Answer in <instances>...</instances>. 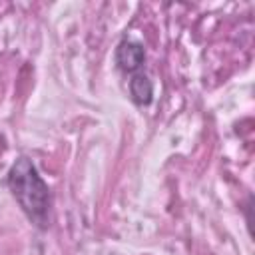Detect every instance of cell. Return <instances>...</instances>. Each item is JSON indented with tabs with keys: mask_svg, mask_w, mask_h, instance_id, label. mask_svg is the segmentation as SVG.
Returning <instances> with one entry per match:
<instances>
[{
	"mask_svg": "<svg viewBox=\"0 0 255 255\" xmlns=\"http://www.w3.org/2000/svg\"><path fill=\"white\" fill-rule=\"evenodd\" d=\"M8 185L16 201L20 203V207L26 211V215L38 225H44L48 219V207H50L48 185L44 183L36 167L26 157H20L12 165L8 173Z\"/></svg>",
	"mask_w": 255,
	"mask_h": 255,
	"instance_id": "cell-1",
	"label": "cell"
},
{
	"mask_svg": "<svg viewBox=\"0 0 255 255\" xmlns=\"http://www.w3.org/2000/svg\"><path fill=\"white\" fill-rule=\"evenodd\" d=\"M143 60H145V52L137 42H124L118 48V64L128 72L137 70L143 64Z\"/></svg>",
	"mask_w": 255,
	"mask_h": 255,
	"instance_id": "cell-2",
	"label": "cell"
},
{
	"mask_svg": "<svg viewBox=\"0 0 255 255\" xmlns=\"http://www.w3.org/2000/svg\"><path fill=\"white\" fill-rule=\"evenodd\" d=\"M129 90H131V96L137 104H149L151 102V94H153V88H151V82L141 76V74H135L129 82Z\"/></svg>",
	"mask_w": 255,
	"mask_h": 255,
	"instance_id": "cell-3",
	"label": "cell"
}]
</instances>
